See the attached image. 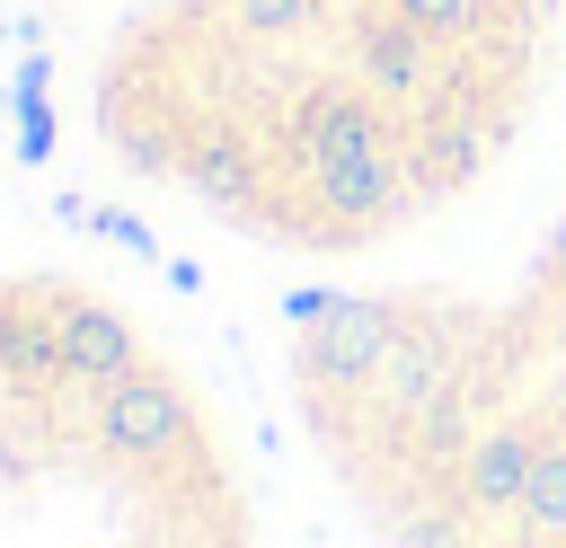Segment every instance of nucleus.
Listing matches in <instances>:
<instances>
[{"label":"nucleus","instance_id":"nucleus-1","mask_svg":"<svg viewBox=\"0 0 566 548\" xmlns=\"http://www.w3.org/2000/svg\"><path fill=\"white\" fill-rule=\"evenodd\" d=\"M566 0H133L88 53L97 150L292 265L451 221L539 124Z\"/></svg>","mask_w":566,"mask_h":548},{"label":"nucleus","instance_id":"nucleus-2","mask_svg":"<svg viewBox=\"0 0 566 548\" xmlns=\"http://www.w3.org/2000/svg\"><path fill=\"white\" fill-rule=\"evenodd\" d=\"M283 398L371 548H566V203L495 274L301 301Z\"/></svg>","mask_w":566,"mask_h":548},{"label":"nucleus","instance_id":"nucleus-3","mask_svg":"<svg viewBox=\"0 0 566 548\" xmlns=\"http://www.w3.org/2000/svg\"><path fill=\"white\" fill-rule=\"evenodd\" d=\"M0 548H265L212 389L62 265H0Z\"/></svg>","mask_w":566,"mask_h":548}]
</instances>
